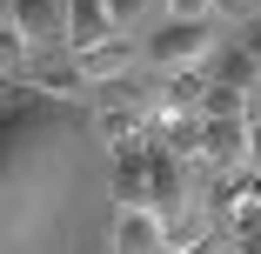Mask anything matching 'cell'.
I'll return each mask as SVG.
<instances>
[{
  "mask_svg": "<svg viewBox=\"0 0 261 254\" xmlns=\"http://www.w3.org/2000/svg\"><path fill=\"white\" fill-rule=\"evenodd\" d=\"M114 208H147V214H188L194 208V181H188V161H174L161 140H134L114 154Z\"/></svg>",
  "mask_w": 261,
  "mask_h": 254,
  "instance_id": "1",
  "label": "cell"
},
{
  "mask_svg": "<svg viewBox=\"0 0 261 254\" xmlns=\"http://www.w3.org/2000/svg\"><path fill=\"white\" fill-rule=\"evenodd\" d=\"M207 54H215V20H161L141 47V61H154V74L207 67Z\"/></svg>",
  "mask_w": 261,
  "mask_h": 254,
  "instance_id": "2",
  "label": "cell"
},
{
  "mask_svg": "<svg viewBox=\"0 0 261 254\" xmlns=\"http://www.w3.org/2000/svg\"><path fill=\"white\" fill-rule=\"evenodd\" d=\"M194 161H201L207 174H241V167H248V127H241V121H201Z\"/></svg>",
  "mask_w": 261,
  "mask_h": 254,
  "instance_id": "3",
  "label": "cell"
},
{
  "mask_svg": "<svg viewBox=\"0 0 261 254\" xmlns=\"http://www.w3.org/2000/svg\"><path fill=\"white\" fill-rule=\"evenodd\" d=\"M74 67H81V80H87V87H100V80H127V74L141 67V47H134L127 34H108V40L81 47Z\"/></svg>",
  "mask_w": 261,
  "mask_h": 254,
  "instance_id": "4",
  "label": "cell"
},
{
  "mask_svg": "<svg viewBox=\"0 0 261 254\" xmlns=\"http://www.w3.org/2000/svg\"><path fill=\"white\" fill-rule=\"evenodd\" d=\"M20 80H27L34 94H47V100H61V107H74V100L87 94V80H81V67H74L67 47H61V54H34Z\"/></svg>",
  "mask_w": 261,
  "mask_h": 254,
  "instance_id": "5",
  "label": "cell"
},
{
  "mask_svg": "<svg viewBox=\"0 0 261 254\" xmlns=\"http://www.w3.org/2000/svg\"><path fill=\"white\" fill-rule=\"evenodd\" d=\"M7 14H14V27L34 40V54H40V47H61L67 0H7Z\"/></svg>",
  "mask_w": 261,
  "mask_h": 254,
  "instance_id": "6",
  "label": "cell"
},
{
  "mask_svg": "<svg viewBox=\"0 0 261 254\" xmlns=\"http://www.w3.org/2000/svg\"><path fill=\"white\" fill-rule=\"evenodd\" d=\"M108 34H121L114 14H108V0H67V27H61V47H67V54H81V47L108 40Z\"/></svg>",
  "mask_w": 261,
  "mask_h": 254,
  "instance_id": "7",
  "label": "cell"
},
{
  "mask_svg": "<svg viewBox=\"0 0 261 254\" xmlns=\"http://www.w3.org/2000/svg\"><path fill=\"white\" fill-rule=\"evenodd\" d=\"M114 254H168V228L147 208H121L114 221Z\"/></svg>",
  "mask_w": 261,
  "mask_h": 254,
  "instance_id": "8",
  "label": "cell"
},
{
  "mask_svg": "<svg viewBox=\"0 0 261 254\" xmlns=\"http://www.w3.org/2000/svg\"><path fill=\"white\" fill-rule=\"evenodd\" d=\"M100 140H108L114 154L134 147V140H147V114L141 107H100Z\"/></svg>",
  "mask_w": 261,
  "mask_h": 254,
  "instance_id": "9",
  "label": "cell"
},
{
  "mask_svg": "<svg viewBox=\"0 0 261 254\" xmlns=\"http://www.w3.org/2000/svg\"><path fill=\"white\" fill-rule=\"evenodd\" d=\"M27 61H34V40L14 27V14L0 7V80H20L27 74Z\"/></svg>",
  "mask_w": 261,
  "mask_h": 254,
  "instance_id": "10",
  "label": "cell"
},
{
  "mask_svg": "<svg viewBox=\"0 0 261 254\" xmlns=\"http://www.w3.org/2000/svg\"><path fill=\"white\" fill-rule=\"evenodd\" d=\"M248 114V100L234 94V87H221V80H207V94H201V114L194 121H241Z\"/></svg>",
  "mask_w": 261,
  "mask_h": 254,
  "instance_id": "11",
  "label": "cell"
},
{
  "mask_svg": "<svg viewBox=\"0 0 261 254\" xmlns=\"http://www.w3.org/2000/svg\"><path fill=\"white\" fill-rule=\"evenodd\" d=\"M228 254H261V208L254 214H228Z\"/></svg>",
  "mask_w": 261,
  "mask_h": 254,
  "instance_id": "12",
  "label": "cell"
},
{
  "mask_svg": "<svg viewBox=\"0 0 261 254\" xmlns=\"http://www.w3.org/2000/svg\"><path fill=\"white\" fill-rule=\"evenodd\" d=\"M161 0H108V14H114V27H134V20H147Z\"/></svg>",
  "mask_w": 261,
  "mask_h": 254,
  "instance_id": "13",
  "label": "cell"
},
{
  "mask_svg": "<svg viewBox=\"0 0 261 254\" xmlns=\"http://www.w3.org/2000/svg\"><path fill=\"white\" fill-rule=\"evenodd\" d=\"M168 20H215V0H161Z\"/></svg>",
  "mask_w": 261,
  "mask_h": 254,
  "instance_id": "14",
  "label": "cell"
},
{
  "mask_svg": "<svg viewBox=\"0 0 261 254\" xmlns=\"http://www.w3.org/2000/svg\"><path fill=\"white\" fill-rule=\"evenodd\" d=\"M168 254H228V241H221V234H188V241H174Z\"/></svg>",
  "mask_w": 261,
  "mask_h": 254,
  "instance_id": "15",
  "label": "cell"
},
{
  "mask_svg": "<svg viewBox=\"0 0 261 254\" xmlns=\"http://www.w3.org/2000/svg\"><path fill=\"white\" fill-rule=\"evenodd\" d=\"M234 47H241V54L261 67V14H248V20H241V40H234Z\"/></svg>",
  "mask_w": 261,
  "mask_h": 254,
  "instance_id": "16",
  "label": "cell"
},
{
  "mask_svg": "<svg viewBox=\"0 0 261 254\" xmlns=\"http://www.w3.org/2000/svg\"><path fill=\"white\" fill-rule=\"evenodd\" d=\"M248 127V174H261V114H241Z\"/></svg>",
  "mask_w": 261,
  "mask_h": 254,
  "instance_id": "17",
  "label": "cell"
}]
</instances>
